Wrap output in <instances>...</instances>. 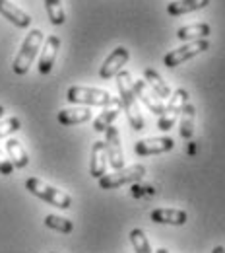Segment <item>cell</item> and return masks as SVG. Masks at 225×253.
<instances>
[{
  "mask_svg": "<svg viewBox=\"0 0 225 253\" xmlns=\"http://www.w3.org/2000/svg\"><path fill=\"white\" fill-rule=\"evenodd\" d=\"M212 253H225V248L224 246H216V248L212 250Z\"/></svg>",
  "mask_w": 225,
  "mask_h": 253,
  "instance_id": "obj_28",
  "label": "cell"
},
{
  "mask_svg": "<svg viewBox=\"0 0 225 253\" xmlns=\"http://www.w3.org/2000/svg\"><path fill=\"white\" fill-rule=\"evenodd\" d=\"M212 33L210 24H193V26H185L177 30V37L181 41H191V39H206Z\"/></svg>",
  "mask_w": 225,
  "mask_h": 253,
  "instance_id": "obj_21",
  "label": "cell"
},
{
  "mask_svg": "<svg viewBox=\"0 0 225 253\" xmlns=\"http://www.w3.org/2000/svg\"><path fill=\"white\" fill-rule=\"evenodd\" d=\"M107 148H105V142L103 140H97L92 146V162H90V173L92 177L101 179L103 175H107Z\"/></svg>",
  "mask_w": 225,
  "mask_h": 253,
  "instance_id": "obj_13",
  "label": "cell"
},
{
  "mask_svg": "<svg viewBox=\"0 0 225 253\" xmlns=\"http://www.w3.org/2000/svg\"><path fill=\"white\" fill-rule=\"evenodd\" d=\"M12 171H14V166H12V162L8 160V156L2 152V148H0V173L2 175H12Z\"/></svg>",
  "mask_w": 225,
  "mask_h": 253,
  "instance_id": "obj_27",
  "label": "cell"
},
{
  "mask_svg": "<svg viewBox=\"0 0 225 253\" xmlns=\"http://www.w3.org/2000/svg\"><path fill=\"white\" fill-rule=\"evenodd\" d=\"M194 119H196V107L187 103L181 111V136L185 140H191L194 136Z\"/></svg>",
  "mask_w": 225,
  "mask_h": 253,
  "instance_id": "obj_22",
  "label": "cell"
},
{
  "mask_svg": "<svg viewBox=\"0 0 225 253\" xmlns=\"http://www.w3.org/2000/svg\"><path fill=\"white\" fill-rule=\"evenodd\" d=\"M45 226L51 230H57L61 234H70L74 230V224L64 218V216H57V214H47L45 216Z\"/></svg>",
  "mask_w": 225,
  "mask_h": 253,
  "instance_id": "obj_25",
  "label": "cell"
},
{
  "mask_svg": "<svg viewBox=\"0 0 225 253\" xmlns=\"http://www.w3.org/2000/svg\"><path fill=\"white\" fill-rule=\"evenodd\" d=\"M26 189L30 191L32 195H35V197H39L41 201L53 205V207H59V209H64V211L72 207V197L68 193L41 181L39 177H30L26 181Z\"/></svg>",
  "mask_w": 225,
  "mask_h": 253,
  "instance_id": "obj_3",
  "label": "cell"
},
{
  "mask_svg": "<svg viewBox=\"0 0 225 253\" xmlns=\"http://www.w3.org/2000/svg\"><path fill=\"white\" fill-rule=\"evenodd\" d=\"M121 107H123V103H121V99H117V97L113 99L111 105L103 107L101 115L94 121V130H96V132H105L109 126L113 125V121L121 115Z\"/></svg>",
  "mask_w": 225,
  "mask_h": 253,
  "instance_id": "obj_16",
  "label": "cell"
},
{
  "mask_svg": "<svg viewBox=\"0 0 225 253\" xmlns=\"http://www.w3.org/2000/svg\"><path fill=\"white\" fill-rule=\"evenodd\" d=\"M0 14H2L8 22H12L16 28L26 30V28L32 26V18H30V14H26L22 8L14 6V4L8 2V0H0Z\"/></svg>",
  "mask_w": 225,
  "mask_h": 253,
  "instance_id": "obj_14",
  "label": "cell"
},
{
  "mask_svg": "<svg viewBox=\"0 0 225 253\" xmlns=\"http://www.w3.org/2000/svg\"><path fill=\"white\" fill-rule=\"evenodd\" d=\"M175 140L171 136H154V138H142L134 144V152L138 156H154L173 150Z\"/></svg>",
  "mask_w": 225,
  "mask_h": 253,
  "instance_id": "obj_9",
  "label": "cell"
},
{
  "mask_svg": "<svg viewBox=\"0 0 225 253\" xmlns=\"http://www.w3.org/2000/svg\"><path fill=\"white\" fill-rule=\"evenodd\" d=\"M210 4V0H175L167 4V14L169 16H185L196 10H202Z\"/></svg>",
  "mask_w": 225,
  "mask_h": 253,
  "instance_id": "obj_19",
  "label": "cell"
},
{
  "mask_svg": "<svg viewBox=\"0 0 225 253\" xmlns=\"http://www.w3.org/2000/svg\"><path fill=\"white\" fill-rule=\"evenodd\" d=\"M66 99L70 103H78V105H84V107H107L113 103V95L105 90H97V88H86V86H72L68 88L66 92Z\"/></svg>",
  "mask_w": 225,
  "mask_h": 253,
  "instance_id": "obj_4",
  "label": "cell"
},
{
  "mask_svg": "<svg viewBox=\"0 0 225 253\" xmlns=\"http://www.w3.org/2000/svg\"><path fill=\"white\" fill-rule=\"evenodd\" d=\"M129 49L127 47H117L105 61L101 64V68H99V76L103 78V80H111V78H115L119 72H121V68L127 64L129 61Z\"/></svg>",
  "mask_w": 225,
  "mask_h": 253,
  "instance_id": "obj_10",
  "label": "cell"
},
{
  "mask_svg": "<svg viewBox=\"0 0 225 253\" xmlns=\"http://www.w3.org/2000/svg\"><path fill=\"white\" fill-rule=\"evenodd\" d=\"M20 126H22V121H20L18 117H8V119L0 121V138L10 136L12 132L20 130Z\"/></svg>",
  "mask_w": 225,
  "mask_h": 253,
  "instance_id": "obj_26",
  "label": "cell"
},
{
  "mask_svg": "<svg viewBox=\"0 0 225 253\" xmlns=\"http://www.w3.org/2000/svg\"><path fill=\"white\" fill-rule=\"evenodd\" d=\"M2 117H4V107L0 105V119H2Z\"/></svg>",
  "mask_w": 225,
  "mask_h": 253,
  "instance_id": "obj_29",
  "label": "cell"
},
{
  "mask_svg": "<svg viewBox=\"0 0 225 253\" xmlns=\"http://www.w3.org/2000/svg\"><path fill=\"white\" fill-rule=\"evenodd\" d=\"M146 175V168L142 164H134L130 168H123L119 171H113V173H107L103 175L99 181V187L103 191H111L117 189L121 185H127V183H134V181H140L142 177Z\"/></svg>",
  "mask_w": 225,
  "mask_h": 253,
  "instance_id": "obj_5",
  "label": "cell"
},
{
  "mask_svg": "<svg viewBox=\"0 0 225 253\" xmlns=\"http://www.w3.org/2000/svg\"><path fill=\"white\" fill-rule=\"evenodd\" d=\"M129 238H130L132 248H134V253H154L152 252V246H150V240L146 238L144 230L134 228V230L129 234Z\"/></svg>",
  "mask_w": 225,
  "mask_h": 253,
  "instance_id": "obj_24",
  "label": "cell"
},
{
  "mask_svg": "<svg viewBox=\"0 0 225 253\" xmlns=\"http://www.w3.org/2000/svg\"><path fill=\"white\" fill-rule=\"evenodd\" d=\"M187 103H189V92L183 90V88H179L175 94L171 95L169 103L165 105L163 113L160 115V121H158L160 130L167 132L169 128H173V125L177 123V119H179V115H181V111H183V107Z\"/></svg>",
  "mask_w": 225,
  "mask_h": 253,
  "instance_id": "obj_7",
  "label": "cell"
},
{
  "mask_svg": "<svg viewBox=\"0 0 225 253\" xmlns=\"http://www.w3.org/2000/svg\"><path fill=\"white\" fill-rule=\"evenodd\" d=\"M117 88H119V95H121V103L125 107V113L129 117V123L134 130H142L144 128V119L138 107V97L134 92V80L129 70H121L117 74Z\"/></svg>",
  "mask_w": 225,
  "mask_h": 253,
  "instance_id": "obj_1",
  "label": "cell"
},
{
  "mask_svg": "<svg viewBox=\"0 0 225 253\" xmlns=\"http://www.w3.org/2000/svg\"><path fill=\"white\" fill-rule=\"evenodd\" d=\"M134 92H136V97H138L152 113H156V115H161V113H163V109H165L163 101L150 90V86H148L144 80H136V82H134Z\"/></svg>",
  "mask_w": 225,
  "mask_h": 253,
  "instance_id": "obj_12",
  "label": "cell"
},
{
  "mask_svg": "<svg viewBox=\"0 0 225 253\" xmlns=\"http://www.w3.org/2000/svg\"><path fill=\"white\" fill-rule=\"evenodd\" d=\"M45 8H47V14H49V20H51L53 26H63L64 24L66 14L61 0H45Z\"/></svg>",
  "mask_w": 225,
  "mask_h": 253,
  "instance_id": "obj_23",
  "label": "cell"
},
{
  "mask_svg": "<svg viewBox=\"0 0 225 253\" xmlns=\"http://www.w3.org/2000/svg\"><path fill=\"white\" fill-rule=\"evenodd\" d=\"M92 119L90 107H72V109H63L59 111V123L64 126L70 125H82Z\"/></svg>",
  "mask_w": 225,
  "mask_h": 253,
  "instance_id": "obj_18",
  "label": "cell"
},
{
  "mask_svg": "<svg viewBox=\"0 0 225 253\" xmlns=\"http://www.w3.org/2000/svg\"><path fill=\"white\" fill-rule=\"evenodd\" d=\"M105 148H107V158L109 166L119 171L125 168V154H123V144H121V134L117 126H109L105 130Z\"/></svg>",
  "mask_w": 225,
  "mask_h": 253,
  "instance_id": "obj_8",
  "label": "cell"
},
{
  "mask_svg": "<svg viewBox=\"0 0 225 253\" xmlns=\"http://www.w3.org/2000/svg\"><path fill=\"white\" fill-rule=\"evenodd\" d=\"M208 49H210V41H208V39H196V41L181 45V47L175 49V51H169V53L163 57V64H165L167 68H175V66H179L181 63L193 59V57L204 53V51H208Z\"/></svg>",
  "mask_w": 225,
  "mask_h": 253,
  "instance_id": "obj_6",
  "label": "cell"
},
{
  "mask_svg": "<svg viewBox=\"0 0 225 253\" xmlns=\"http://www.w3.org/2000/svg\"><path fill=\"white\" fill-rule=\"evenodd\" d=\"M59 49H61V39L57 35H49L45 45H43V51H41V59H39V74H49L55 66L57 61V55H59Z\"/></svg>",
  "mask_w": 225,
  "mask_h": 253,
  "instance_id": "obj_11",
  "label": "cell"
},
{
  "mask_svg": "<svg viewBox=\"0 0 225 253\" xmlns=\"http://www.w3.org/2000/svg\"><path fill=\"white\" fill-rule=\"evenodd\" d=\"M150 218H152V222H156V224L183 226L187 222V218H189V214L185 211H181V209H156V211H152Z\"/></svg>",
  "mask_w": 225,
  "mask_h": 253,
  "instance_id": "obj_15",
  "label": "cell"
},
{
  "mask_svg": "<svg viewBox=\"0 0 225 253\" xmlns=\"http://www.w3.org/2000/svg\"><path fill=\"white\" fill-rule=\"evenodd\" d=\"M156 253H169V252H167L165 248H161V250H158V252H156Z\"/></svg>",
  "mask_w": 225,
  "mask_h": 253,
  "instance_id": "obj_30",
  "label": "cell"
},
{
  "mask_svg": "<svg viewBox=\"0 0 225 253\" xmlns=\"http://www.w3.org/2000/svg\"><path fill=\"white\" fill-rule=\"evenodd\" d=\"M4 148H6L8 160L12 162V166H14V168L24 169V168L30 164V156H28V152H26V148L22 146V142H20V140H16V138H6Z\"/></svg>",
  "mask_w": 225,
  "mask_h": 253,
  "instance_id": "obj_17",
  "label": "cell"
},
{
  "mask_svg": "<svg viewBox=\"0 0 225 253\" xmlns=\"http://www.w3.org/2000/svg\"><path fill=\"white\" fill-rule=\"evenodd\" d=\"M144 82L150 86V90L158 95L160 99L171 97V90H169V86L161 80V76L154 70V68H146V70H144Z\"/></svg>",
  "mask_w": 225,
  "mask_h": 253,
  "instance_id": "obj_20",
  "label": "cell"
},
{
  "mask_svg": "<svg viewBox=\"0 0 225 253\" xmlns=\"http://www.w3.org/2000/svg\"><path fill=\"white\" fill-rule=\"evenodd\" d=\"M41 43H43V32L41 30H32V32L26 35V39H24V43H22V47H20L14 63H12V70L16 74H20V76L28 74L30 66L35 61L37 51L41 49Z\"/></svg>",
  "mask_w": 225,
  "mask_h": 253,
  "instance_id": "obj_2",
  "label": "cell"
}]
</instances>
